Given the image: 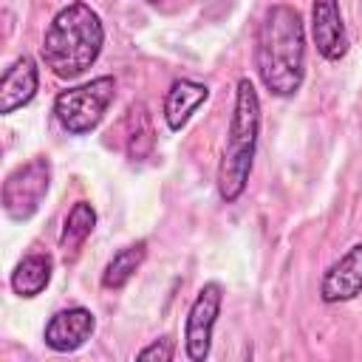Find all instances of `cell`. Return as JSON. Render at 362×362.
Here are the masks:
<instances>
[{"instance_id": "cell-1", "label": "cell", "mask_w": 362, "mask_h": 362, "mask_svg": "<svg viewBox=\"0 0 362 362\" xmlns=\"http://www.w3.org/2000/svg\"><path fill=\"white\" fill-rule=\"evenodd\" d=\"M255 71L263 88L288 99L305 79V25L294 6L274 3L263 11L255 37Z\"/></svg>"}, {"instance_id": "cell-2", "label": "cell", "mask_w": 362, "mask_h": 362, "mask_svg": "<svg viewBox=\"0 0 362 362\" xmlns=\"http://www.w3.org/2000/svg\"><path fill=\"white\" fill-rule=\"evenodd\" d=\"M102 45H105L102 17L85 0H74L51 17L40 54L54 76L76 79L99 59Z\"/></svg>"}, {"instance_id": "cell-3", "label": "cell", "mask_w": 362, "mask_h": 362, "mask_svg": "<svg viewBox=\"0 0 362 362\" xmlns=\"http://www.w3.org/2000/svg\"><path fill=\"white\" fill-rule=\"evenodd\" d=\"M257 136H260V96L255 90V82L249 76H240L235 82V105L232 119L226 130V141L218 161V195L223 204H235L249 184L255 153H257Z\"/></svg>"}, {"instance_id": "cell-4", "label": "cell", "mask_w": 362, "mask_h": 362, "mask_svg": "<svg viewBox=\"0 0 362 362\" xmlns=\"http://www.w3.org/2000/svg\"><path fill=\"white\" fill-rule=\"evenodd\" d=\"M113 96H116V79L113 76H96V79L82 82L76 88L59 90L54 99V116L65 133L85 136V133L99 127Z\"/></svg>"}, {"instance_id": "cell-5", "label": "cell", "mask_w": 362, "mask_h": 362, "mask_svg": "<svg viewBox=\"0 0 362 362\" xmlns=\"http://www.w3.org/2000/svg\"><path fill=\"white\" fill-rule=\"evenodd\" d=\"M51 187V161L48 156H34L25 164L14 167L3 181V212L11 221H28L42 206Z\"/></svg>"}, {"instance_id": "cell-6", "label": "cell", "mask_w": 362, "mask_h": 362, "mask_svg": "<svg viewBox=\"0 0 362 362\" xmlns=\"http://www.w3.org/2000/svg\"><path fill=\"white\" fill-rule=\"evenodd\" d=\"M221 305H223V286L218 280L204 283L198 288V294L187 311V322H184V354L189 362H204L209 356L212 331L221 317Z\"/></svg>"}, {"instance_id": "cell-7", "label": "cell", "mask_w": 362, "mask_h": 362, "mask_svg": "<svg viewBox=\"0 0 362 362\" xmlns=\"http://www.w3.org/2000/svg\"><path fill=\"white\" fill-rule=\"evenodd\" d=\"M96 331V317L90 308L85 305H74V308H62L57 311L45 328H42V342L57 351V354H71L79 351Z\"/></svg>"}, {"instance_id": "cell-8", "label": "cell", "mask_w": 362, "mask_h": 362, "mask_svg": "<svg viewBox=\"0 0 362 362\" xmlns=\"http://www.w3.org/2000/svg\"><path fill=\"white\" fill-rule=\"evenodd\" d=\"M311 37H314L317 54L328 62H339L348 54V31H345L339 0L311 3Z\"/></svg>"}, {"instance_id": "cell-9", "label": "cell", "mask_w": 362, "mask_h": 362, "mask_svg": "<svg viewBox=\"0 0 362 362\" xmlns=\"http://www.w3.org/2000/svg\"><path fill=\"white\" fill-rule=\"evenodd\" d=\"M362 294V243H354L339 260H334L322 280H320V300L334 305V303H348Z\"/></svg>"}, {"instance_id": "cell-10", "label": "cell", "mask_w": 362, "mask_h": 362, "mask_svg": "<svg viewBox=\"0 0 362 362\" xmlns=\"http://www.w3.org/2000/svg\"><path fill=\"white\" fill-rule=\"evenodd\" d=\"M40 90V68L34 62V57L23 54L17 57L0 79V113L11 116L14 110L25 107Z\"/></svg>"}, {"instance_id": "cell-11", "label": "cell", "mask_w": 362, "mask_h": 362, "mask_svg": "<svg viewBox=\"0 0 362 362\" xmlns=\"http://www.w3.org/2000/svg\"><path fill=\"white\" fill-rule=\"evenodd\" d=\"M209 99V88L204 82H195V79H175L167 93H164V122L173 133L184 130L187 122L192 119V113Z\"/></svg>"}, {"instance_id": "cell-12", "label": "cell", "mask_w": 362, "mask_h": 362, "mask_svg": "<svg viewBox=\"0 0 362 362\" xmlns=\"http://www.w3.org/2000/svg\"><path fill=\"white\" fill-rule=\"evenodd\" d=\"M54 277V257L45 255V252H34V255H25L14 272H11V291L23 300H31L37 294H42L48 288Z\"/></svg>"}, {"instance_id": "cell-13", "label": "cell", "mask_w": 362, "mask_h": 362, "mask_svg": "<svg viewBox=\"0 0 362 362\" xmlns=\"http://www.w3.org/2000/svg\"><path fill=\"white\" fill-rule=\"evenodd\" d=\"M122 147L127 153L130 161H141L150 156L153 144H156V133H153V122H150V113L141 102L130 105L124 119H122Z\"/></svg>"}, {"instance_id": "cell-14", "label": "cell", "mask_w": 362, "mask_h": 362, "mask_svg": "<svg viewBox=\"0 0 362 362\" xmlns=\"http://www.w3.org/2000/svg\"><path fill=\"white\" fill-rule=\"evenodd\" d=\"M144 257H147V240H133L119 252H113V257L105 263V272H102V288H110V291L124 288L141 269Z\"/></svg>"}, {"instance_id": "cell-15", "label": "cell", "mask_w": 362, "mask_h": 362, "mask_svg": "<svg viewBox=\"0 0 362 362\" xmlns=\"http://www.w3.org/2000/svg\"><path fill=\"white\" fill-rule=\"evenodd\" d=\"M96 226V209L90 201H76L68 215H65V223H62V232H59V249L74 255L93 232Z\"/></svg>"}, {"instance_id": "cell-16", "label": "cell", "mask_w": 362, "mask_h": 362, "mask_svg": "<svg viewBox=\"0 0 362 362\" xmlns=\"http://www.w3.org/2000/svg\"><path fill=\"white\" fill-rule=\"evenodd\" d=\"M173 356H175V339L173 337H158L136 354V359H141V362H170Z\"/></svg>"}, {"instance_id": "cell-17", "label": "cell", "mask_w": 362, "mask_h": 362, "mask_svg": "<svg viewBox=\"0 0 362 362\" xmlns=\"http://www.w3.org/2000/svg\"><path fill=\"white\" fill-rule=\"evenodd\" d=\"M147 3H150V6H156V8H170L175 0H147Z\"/></svg>"}]
</instances>
